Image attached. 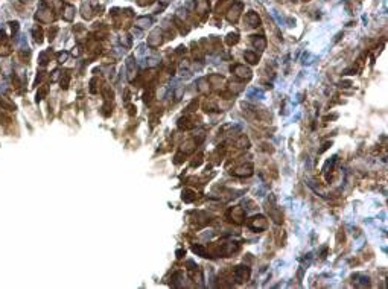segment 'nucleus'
I'll list each match as a JSON object with an SVG mask.
<instances>
[{"mask_svg":"<svg viewBox=\"0 0 388 289\" xmlns=\"http://www.w3.org/2000/svg\"><path fill=\"white\" fill-rule=\"evenodd\" d=\"M248 269H245L244 266H239V269L236 271V278L239 280V281H247V278H248Z\"/></svg>","mask_w":388,"mask_h":289,"instance_id":"nucleus-1","label":"nucleus"},{"mask_svg":"<svg viewBox=\"0 0 388 289\" xmlns=\"http://www.w3.org/2000/svg\"><path fill=\"white\" fill-rule=\"evenodd\" d=\"M234 71L237 76H242V78H250V70L244 65H236L234 67Z\"/></svg>","mask_w":388,"mask_h":289,"instance_id":"nucleus-2","label":"nucleus"},{"mask_svg":"<svg viewBox=\"0 0 388 289\" xmlns=\"http://www.w3.org/2000/svg\"><path fill=\"white\" fill-rule=\"evenodd\" d=\"M137 25L142 26V28L151 26V18H139V20H137Z\"/></svg>","mask_w":388,"mask_h":289,"instance_id":"nucleus-3","label":"nucleus"},{"mask_svg":"<svg viewBox=\"0 0 388 289\" xmlns=\"http://www.w3.org/2000/svg\"><path fill=\"white\" fill-rule=\"evenodd\" d=\"M0 104H3V105H5V107H8L9 110H14V108H15V107H14V105H12L6 98H5V96H2V94H0Z\"/></svg>","mask_w":388,"mask_h":289,"instance_id":"nucleus-4","label":"nucleus"},{"mask_svg":"<svg viewBox=\"0 0 388 289\" xmlns=\"http://www.w3.org/2000/svg\"><path fill=\"white\" fill-rule=\"evenodd\" d=\"M245 56H247V58L250 59V62H256V61H257V58H256L254 55H251L250 52H247V53H245Z\"/></svg>","mask_w":388,"mask_h":289,"instance_id":"nucleus-5","label":"nucleus"},{"mask_svg":"<svg viewBox=\"0 0 388 289\" xmlns=\"http://www.w3.org/2000/svg\"><path fill=\"white\" fill-rule=\"evenodd\" d=\"M66 58H67V53H61V55H60V56H58V59H60V62H63V61H64V59H66Z\"/></svg>","mask_w":388,"mask_h":289,"instance_id":"nucleus-6","label":"nucleus"}]
</instances>
